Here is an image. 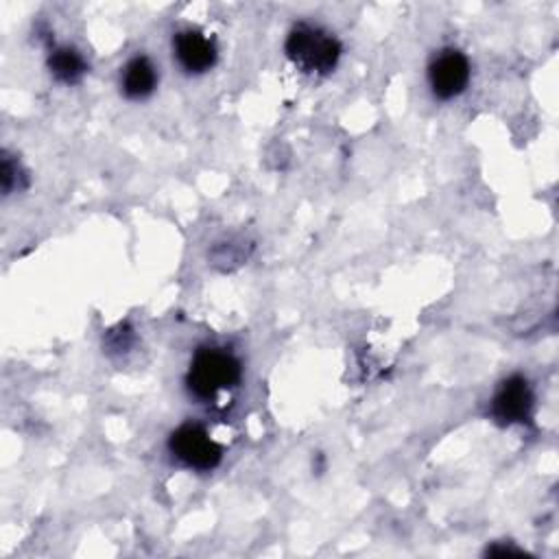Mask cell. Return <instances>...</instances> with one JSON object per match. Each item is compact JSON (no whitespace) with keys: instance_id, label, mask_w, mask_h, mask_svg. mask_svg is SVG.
Segmentation results:
<instances>
[{"instance_id":"8992f818","label":"cell","mask_w":559,"mask_h":559,"mask_svg":"<svg viewBox=\"0 0 559 559\" xmlns=\"http://www.w3.org/2000/svg\"><path fill=\"white\" fill-rule=\"evenodd\" d=\"M173 50L177 63L188 74H203L216 63V46L201 31L186 28L173 37Z\"/></svg>"},{"instance_id":"7a4b0ae2","label":"cell","mask_w":559,"mask_h":559,"mask_svg":"<svg viewBox=\"0 0 559 559\" xmlns=\"http://www.w3.org/2000/svg\"><path fill=\"white\" fill-rule=\"evenodd\" d=\"M286 57L306 74H330L341 59V44L328 31L299 22L290 28L286 44Z\"/></svg>"},{"instance_id":"3957f363","label":"cell","mask_w":559,"mask_h":559,"mask_svg":"<svg viewBox=\"0 0 559 559\" xmlns=\"http://www.w3.org/2000/svg\"><path fill=\"white\" fill-rule=\"evenodd\" d=\"M168 450L186 467L210 472L223 459V448L199 424H181L168 439Z\"/></svg>"},{"instance_id":"5b68a950","label":"cell","mask_w":559,"mask_h":559,"mask_svg":"<svg viewBox=\"0 0 559 559\" xmlns=\"http://www.w3.org/2000/svg\"><path fill=\"white\" fill-rule=\"evenodd\" d=\"M533 400L528 380L524 376H509L491 400V415L502 426L526 421L533 411Z\"/></svg>"},{"instance_id":"6da1fadb","label":"cell","mask_w":559,"mask_h":559,"mask_svg":"<svg viewBox=\"0 0 559 559\" xmlns=\"http://www.w3.org/2000/svg\"><path fill=\"white\" fill-rule=\"evenodd\" d=\"M240 360L223 347H201L190 360L186 386L197 400H214L240 382Z\"/></svg>"},{"instance_id":"ba28073f","label":"cell","mask_w":559,"mask_h":559,"mask_svg":"<svg viewBox=\"0 0 559 559\" xmlns=\"http://www.w3.org/2000/svg\"><path fill=\"white\" fill-rule=\"evenodd\" d=\"M48 70L57 81H61L66 85H74L85 76L87 66H85L83 57L76 50L55 48L48 57Z\"/></svg>"},{"instance_id":"277c9868","label":"cell","mask_w":559,"mask_h":559,"mask_svg":"<svg viewBox=\"0 0 559 559\" xmlns=\"http://www.w3.org/2000/svg\"><path fill=\"white\" fill-rule=\"evenodd\" d=\"M428 83L437 98L450 100L469 83V61L456 48L441 50L428 66Z\"/></svg>"},{"instance_id":"52a82bcc","label":"cell","mask_w":559,"mask_h":559,"mask_svg":"<svg viewBox=\"0 0 559 559\" xmlns=\"http://www.w3.org/2000/svg\"><path fill=\"white\" fill-rule=\"evenodd\" d=\"M157 85V70L148 57H133L122 70V94L131 100H142L153 94Z\"/></svg>"},{"instance_id":"9c48e42d","label":"cell","mask_w":559,"mask_h":559,"mask_svg":"<svg viewBox=\"0 0 559 559\" xmlns=\"http://www.w3.org/2000/svg\"><path fill=\"white\" fill-rule=\"evenodd\" d=\"M15 170H17L15 164H13L9 157H4V159H2V170H0V173H2L0 179H2V190H4V194H9V192L13 190V186H15V183H13V181H15Z\"/></svg>"}]
</instances>
